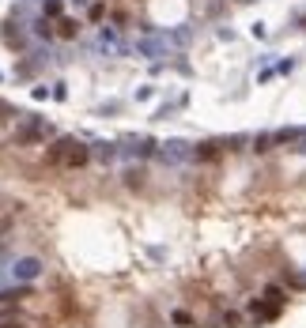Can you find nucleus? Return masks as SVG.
I'll list each match as a JSON object with an SVG mask.
<instances>
[{
  "label": "nucleus",
  "instance_id": "obj_1",
  "mask_svg": "<svg viewBox=\"0 0 306 328\" xmlns=\"http://www.w3.org/2000/svg\"><path fill=\"white\" fill-rule=\"evenodd\" d=\"M87 159H91V147L83 140H76V136L57 140L53 147L45 151V162H50V166H61V170H76V166H83Z\"/></svg>",
  "mask_w": 306,
  "mask_h": 328
},
{
  "label": "nucleus",
  "instance_id": "obj_2",
  "mask_svg": "<svg viewBox=\"0 0 306 328\" xmlns=\"http://www.w3.org/2000/svg\"><path fill=\"white\" fill-rule=\"evenodd\" d=\"M53 136V124L38 113H19V124H15V143H45Z\"/></svg>",
  "mask_w": 306,
  "mask_h": 328
},
{
  "label": "nucleus",
  "instance_id": "obj_3",
  "mask_svg": "<svg viewBox=\"0 0 306 328\" xmlns=\"http://www.w3.org/2000/svg\"><path fill=\"white\" fill-rule=\"evenodd\" d=\"M155 155L162 162H170V166H181V162H193L197 159V147H193V143H185V140H167V143H159Z\"/></svg>",
  "mask_w": 306,
  "mask_h": 328
},
{
  "label": "nucleus",
  "instance_id": "obj_4",
  "mask_svg": "<svg viewBox=\"0 0 306 328\" xmlns=\"http://www.w3.org/2000/svg\"><path fill=\"white\" fill-rule=\"evenodd\" d=\"M42 272H45V264H42L38 257H19L15 264L8 268V275H12L15 283H34V279L42 275Z\"/></svg>",
  "mask_w": 306,
  "mask_h": 328
},
{
  "label": "nucleus",
  "instance_id": "obj_5",
  "mask_svg": "<svg viewBox=\"0 0 306 328\" xmlns=\"http://www.w3.org/2000/svg\"><path fill=\"white\" fill-rule=\"evenodd\" d=\"M99 49H102V53H125L129 45L121 42L117 27H99Z\"/></svg>",
  "mask_w": 306,
  "mask_h": 328
},
{
  "label": "nucleus",
  "instance_id": "obj_6",
  "mask_svg": "<svg viewBox=\"0 0 306 328\" xmlns=\"http://www.w3.org/2000/svg\"><path fill=\"white\" fill-rule=\"evenodd\" d=\"M155 151H159V143H155V140L140 136V140H129L121 155H125V159H148V155H155Z\"/></svg>",
  "mask_w": 306,
  "mask_h": 328
},
{
  "label": "nucleus",
  "instance_id": "obj_7",
  "mask_svg": "<svg viewBox=\"0 0 306 328\" xmlns=\"http://www.w3.org/2000/svg\"><path fill=\"white\" fill-rule=\"evenodd\" d=\"M276 313H280V306H272V302H269V298H257V302L250 306V317H253V321H257V324H261V321H272V317H276Z\"/></svg>",
  "mask_w": 306,
  "mask_h": 328
},
{
  "label": "nucleus",
  "instance_id": "obj_8",
  "mask_svg": "<svg viewBox=\"0 0 306 328\" xmlns=\"http://www.w3.org/2000/svg\"><path fill=\"white\" fill-rule=\"evenodd\" d=\"M95 147H99V151H91V155H99L102 162H113V159L121 155V147H117V143H95Z\"/></svg>",
  "mask_w": 306,
  "mask_h": 328
},
{
  "label": "nucleus",
  "instance_id": "obj_9",
  "mask_svg": "<svg viewBox=\"0 0 306 328\" xmlns=\"http://www.w3.org/2000/svg\"><path fill=\"white\" fill-rule=\"evenodd\" d=\"M261 298H269V302H272V306H280V310H284V302H288L284 287H265V294H261Z\"/></svg>",
  "mask_w": 306,
  "mask_h": 328
},
{
  "label": "nucleus",
  "instance_id": "obj_10",
  "mask_svg": "<svg viewBox=\"0 0 306 328\" xmlns=\"http://www.w3.org/2000/svg\"><path fill=\"white\" fill-rule=\"evenodd\" d=\"M57 27H61V38H76L80 34V23H76V19H57Z\"/></svg>",
  "mask_w": 306,
  "mask_h": 328
},
{
  "label": "nucleus",
  "instance_id": "obj_11",
  "mask_svg": "<svg viewBox=\"0 0 306 328\" xmlns=\"http://www.w3.org/2000/svg\"><path fill=\"white\" fill-rule=\"evenodd\" d=\"M42 15H61V0H42Z\"/></svg>",
  "mask_w": 306,
  "mask_h": 328
},
{
  "label": "nucleus",
  "instance_id": "obj_12",
  "mask_svg": "<svg viewBox=\"0 0 306 328\" xmlns=\"http://www.w3.org/2000/svg\"><path fill=\"white\" fill-rule=\"evenodd\" d=\"M170 321H174V324H193V321H189V313H185V310H174V313H170Z\"/></svg>",
  "mask_w": 306,
  "mask_h": 328
},
{
  "label": "nucleus",
  "instance_id": "obj_13",
  "mask_svg": "<svg viewBox=\"0 0 306 328\" xmlns=\"http://www.w3.org/2000/svg\"><path fill=\"white\" fill-rule=\"evenodd\" d=\"M151 94H155V87H140V91H136V102H148Z\"/></svg>",
  "mask_w": 306,
  "mask_h": 328
},
{
  "label": "nucleus",
  "instance_id": "obj_14",
  "mask_svg": "<svg viewBox=\"0 0 306 328\" xmlns=\"http://www.w3.org/2000/svg\"><path fill=\"white\" fill-rule=\"evenodd\" d=\"M0 328H23V321H15V317H0Z\"/></svg>",
  "mask_w": 306,
  "mask_h": 328
},
{
  "label": "nucleus",
  "instance_id": "obj_15",
  "mask_svg": "<svg viewBox=\"0 0 306 328\" xmlns=\"http://www.w3.org/2000/svg\"><path fill=\"white\" fill-rule=\"evenodd\" d=\"M223 328H238V313H227L223 317Z\"/></svg>",
  "mask_w": 306,
  "mask_h": 328
},
{
  "label": "nucleus",
  "instance_id": "obj_16",
  "mask_svg": "<svg viewBox=\"0 0 306 328\" xmlns=\"http://www.w3.org/2000/svg\"><path fill=\"white\" fill-rule=\"evenodd\" d=\"M295 151H302V155H306V129H302V136L295 140Z\"/></svg>",
  "mask_w": 306,
  "mask_h": 328
},
{
  "label": "nucleus",
  "instance_id": "obj_17",
  "mask_svg": "<svg viewBox=\"0 0 306 328\" xmlns=\"http://www.w3.org/2000/svg\"><path fill=\"white\" fill-rule=\"evenodd\" d=\"M72 4H76V8H87V4H91V0H72Z\"/></svg>",
  "mask_w": 306,
  "mask_h": 328
},
{
  "label": "nucleus",
  "instance_id": "obj_18",
  "mask_svg": "<svg viewBox=\"0 0 306 328\" xmlns=\"http://www.w3.org/2000/svg\"><path fill=\"white\" fill-rule=\"evenodd\" d=\"M0 260H4V245H0Z\"/></svg>",
  "mask_w": 306,
  "mask_h": 328
},
{
  "label": "nucleus",
  "instance_id": "obj_19",
  "mask_svg": "<svg viewBox=\"0 0 306 328\" xmlns=\"http://www.w3.org/2000/svg\"><path fill=\"white\" fill-rule=\"evenodd\" d=\"M0 230H4V223H0Z\"/></svg>",
  "mask_w": 306,
  "mask_h": 328
},
{
  "label": "nucleus",
  "instance_id": "obj_20",
  "mask_svg": "<svg viewBox=\"0 0 306 328\" xmlns=\"http://www.w3.org/2000/svg\"><path fill=\"white\" fill-rule=\"evenodd\" d=\"M0 80H4V75H0Z\"/></svg>",
  "mask_w": 306,
  "mask_h": 328
}]
</instances>
